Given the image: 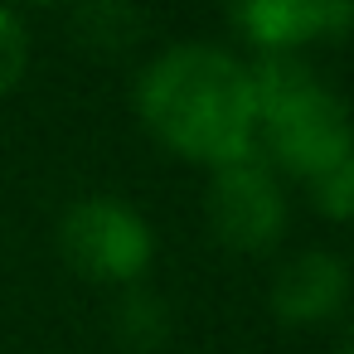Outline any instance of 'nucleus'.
Here are the masks:
<instances>
[{
  "label": "nucleus",
  "instance_id": "11",
  "mask_svg": "<svg viewBox=\"0 0 354 354\" xmlns=\"http://www.w3.org/2000/svg\"><path fill=\"white\" fill-rule=\"evenodd\" d=\"M335 354H354V349H349V339H344V344H339V349H335Z\"/></svg>",
  "mask_w": 354,
  "mask_h": 354
},
{
  "label": "nucleus",
  "instance_id": "6",
  "mask_svg": "<svg viewBox=\"0 0 354 354\" xmlns=\"http://www.w3.org/2000/svg\"><path fill=\"white\" fill-rule=\"evenodd\" d=\"M349 301V262L330 248L286 257L272 277V315L286 325H325Z\"/></svg>",
  "mask_w": 354,
  "mask_h": 354
},
{
  "label": "nucleus",
  "instance_id": "9",
  "mask_svg": "<svg viewBox=\"0 0 354 354\" xmlns=\"http://www.w3.org/2000/svg\"><path fill=\"white\" fill-rule=\"evenodd\" d=\"M25 73H30V30L10 6H0V97H10L25 83Z\"/></svg>",
  "mask_w": 354,
  "mask_h": 354
},
{
  "label": "nucleus",
  "instance_id": "3",
  "mask_svg": "<svg viewBox=\"0 0 354 354\" xmlns=\"http://www.w3.org/2000/svg\"><path fill=\"white\" fill-rule=\"evenodd\" d=\"M59 252L78 277L127 291L141 286L156 262V228L117 194H83L59 218Z\"/></svg>",
  "mask_w": 354,
  "mask_h": 354
},
{
  "label": "nucleus",
  "instance_id": "7",
  "mask_svg": "<svg viewBox=\"0 0 354 354\" xmlns=\"http://www.w3.org/2000/svg\"><path fill=\"white\" fill-rule=\"evenodd\" d=\"M141 0H83L78 6V44L97 54H122L141 35Z\"/></svg>",
  "mask_w": 354,
  "mask_h": 354
},
{
  "label": "nucleus",
  "instance_id": "5",
  "mask_svg": "<svg viewBox=\"0 0 354 354\" xmlns=\"http://www.w3.org/2000/svg\"><path fill=\"white\" fill-rule=\"evenodd\" d=\"M354 0H233V25L257 54H301L349 35Z\"/></svg>",
  "mask_w": 354,
  "mask_h": 354
},
{
  "label": "nucleus",
  "instance_id": "2",
  "mask_svg": "<svg viewBox=\"0 0 354 354\" xmlns=\"http://www.w3.org/2000/svg\"><path fill=\"white\" fill-rule=\"evenodd\" d=\"M248 83L257 107V156L277 175L310 185L349 160V107L301 54H257V64H248Z\"/></svg>",
  "mask_w": 354,
  "mask_h": 354
},
{
  "label": "nucleus",
  "instance_id": "4",
  "mask_svg": "<svg viewBox=\"0 0 354 354\" xmlns=\"http://www.w3.org/2000/svg\"><path fill=\"white\" fill-rule=\"evenodd\" d=\"M204 218L228 252H272L286 233V189L281 175L252 156L223 170H209Z\"/></svg>",
  "mask_w": 354,
  "mask_h": 354
},
{
  "label": "nucleus",
  "instance_id": "10",
  "mask_svg": "<svg viewBox=\"0 0 354 354\" xmlns=\"http://www.w3.org/2000/svg\"><path fill=\"white\" fill-rule=\"evenodd\" d=\"M310 199H315V209H320L330 223H344L349 209H354V156L339 160L335 170L315 175V180H310Z\"/></svg>",
  "mask_w": 354,
  "mask_h": 354
},
{
  "label": "nucleus",
  "instance_id": "12",
  "mask_svg": "<svg viewBox=\"0 0 354 354\" xmlns=\"http://www.w3.org/2000/svg\"><path fill=\"white\" fill-rule=\"evenodd\" d=\"M35 6H54V0H35Z\"/></svg>",
  "mask_w": 354,
  "mask_h": 354
},
{
  "label": "nucleus",
  "instance_id": "8",
  "mask_svg": "<svg viewBox=\"0 0 354 354\" xmlns=\"http://www.w3.org/2000/svg\"><path fill=\"white\" fill-rule=\"evenodd\" d=\"M117 335L136 354L165 349V339H170V301L160 291H151L146 281L141 286H127L122 291V306H117Z\"/></svg>",
  "mask_w": 354,
  "mask_h": 354
},
{
  "label": "nucleus",
  "instance_id": "1",
  "mask_svg": "<svg viewBox=\"0 0 354 354\" xmlns=\"http://www.w3.org/2000/svg\"><path fill=\"white\" fill-rule=\"evenodd\" d=\"M136 117L170 156L204 170L257 156L248 64L223 44H165L136 73Z\"/></svg>",
  "mask_w": 354,
  "mask_h": 354
}]
</instances>
